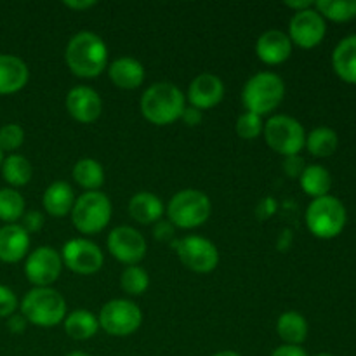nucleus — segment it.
<instances>
[{
	"mask_svg": "<svg viewBox=\"0 0 356 356\" xmlns=\"http://www.w3.org/2000/svg\"><path fill=\"white\" fill-rule=\"evenodd\" d=\"M316 356H334V355H330V353H320V355H316Z\"/></svg>",
	"mask_w": 356,
	"mask_h": 356,
	"instance_id": "48",
	"label": "nucleus"
},
{
	"mask_svg": "<svg viewBox=\"0 0 356 356\" xmlns=\"http://www.w3.org/2000/svg\"><path fill=\"white\" fill-rule=\"evenodd\" d=\"M24 143V131L19 124H6L0 127V149L16 152Z\"/></svg>",
	"mask_w": 356,
	"mask_h": 356,
	"instance_id": "34",
	"label": "nucleus"
},
{
	"mask_svg": "<svg viewBox=\"0 0 356 356\" xmlns=\"http://www.w3.org/2000/svg\"><path fill=\"white\" fill-rule=\"evenodd\" d=\"M263 134L268 146L285 159L299 155L306 145L305 127L301 122L289 115H275L268 118Z\"/></svg>",
	"mask_w": 356,
	"mask_h": 356,
	"instance_id": "8",
	"label": "nucleus"
},
{
	"mask_svg": "<svg viewBox=\"0 0 356 356\" xmlns=\"http://www.w3.org/2000/svg\"><path fill=\"white\" fill-rule=\"evenodd\" d=\"M75 191L66 181H56L49 184L47 190L44 191L42 197V205L45 212L51 214L52 218H65L72 214V209L75 205Z\"/></svg>",
	"mask_w": 356,
	"mask_h": 356,
	"instance_id": "21",
	"label": "nucleus"
},
{
	"mask_svg": "<svg viewBox=\"0 0 356 356\" xmlns=\"http://www.w3.org/2000/svg\"><path fill=\"white\" fill-rule=\"evenodd\" d=\"M256 54L264 65L277 66L287 61L292 54V42L282 30H268L257 38Z\"/></svg>",
	"mask_w": 356,
	"mask_h": 356,
	"instance_id": "17",
	"label": "nucleus"
},
{
	"mask_svg": "<svg viewBox=\"0 0 356 356\" xmlns=\"http://www.w3.org/2000/svg\"><path fill=\"white\" fill-rule=\"evenodd\" d=\"M285 96V82L273 72L256 73L242 89V103L247 111L259 117L270 115L280 106Z\"/></svg>",
	"mask_w": 356,
	"mask_h": 356,
	"instance_id": "3",
	"label": "nucleus"
},
{
	"mask_svg": "<svg viewBox=\"0 0 356 356\" xmlns=\"http://www.w3.org/2000/svg\"><path fill=\"white\" fill-rule=\"evenodd\" d=\"M225 83L214 73H202L188 87L186 99L190 101V106L198 110H211L218 106L225 97Z\"/></svg>",
	"mask_w": 356,
	"mask_h": 356,
	"instance_id": "16",
	"label": "nucleus"
},
{
	"mask_svg": "<svg viewBox=\"0 0 356 356\" xmlns=\"http://www.w3.org/2000/svg\"><path fill=\"white\" fill-rule=\"evenodd\" d=\"M73 181L86 191H99L104 184V169L97 160L82 159L73 165Z\"/></svg>",
	"mask_w": 356,
	"mask_h": 356,
	"instance_id": "27",
	"label": "nucleus"
},
{
	"mask_svg": "<svg viewBox=\"0 0 356 356\" xmlns=\"http://www.w3.org/2000/svg\"><path fill=\"white\" fill-rule=\"evenodd\" d=\"M325 33V19L315 7L296 13L289 23V38H291L292 45L296 44L301 49H313L320 45Z\"/></svg>",
	"mask_w": 356,
	"mask_h": 356,
	"instance_id": "14",
	"label": "nucleus"
},
{
	"mask_svg": "<svg viewBox=\"0 0 356 356\" xmlns=\"http://www.w3.org/2000/svg\"><path fill=\"white\" fill-rule=\"evenodd\" d=\"M285 6L289 7V9L296 10V13H301V10H306V9H313L315 7V2H312V0H287L285 2Z\"/></svg>",
	"mask_w": 356,
	"mask_h": 356,
	"instance_id": "44",
	"label": "nucleus"
},
{
	"mask_svg": "<svg viewBox=\"0 0 356 356\" xmlns=\"http://www.w3.org/2000/svg\"><path fill=\"white\" fill-rule=\"evenodd\" d=\"M174 233H176V228H174V225L170 221H162V219H160V221L155 222V226H153V236H155L159 242H172V240L176 238Z\"/></svg>",
	"mask_w": 356,
	"mask_h": 356,
	"instance_id": "37",
	"label": "nucleus"
},
{
	"mask_svg": "<svg viewBox=\"0 0 356 356\" xmlns=\"http://www.w3.org/2000/svg\"><path fill=\"white\" fill-rule=\"evenodd\" d=\"M108 75H110L111 82L124 90L138 89L143 82H145V66L138 61V59L131 58V56H122L115 61L110 63L108 66Z\"/></svg>",
	"mask_w": 356,
	"mask_h": 356,
	"instance_id": "20",
	"label": "nucleus"
},
{
	"mask_svg": "<svg viewBox=\"0 0 356 356\" xmlns=\"http://www.w3.org/2000/svg\"><path fill=\"white\" fill-rule=\"evenodd\" d=\"M26 325L28 322L24 320L23 315H10L7 318V329L13 334H23L26 330Z\"/></svg>",
	"mask_w": 356,
	"mask_h": 356,
	"instance_id": "41",
	"label": "nucleus"
},
{
	"mask_svg": "<svg viewBox=\"0 0 356 356\" xmlns=\"http://www.w3.org/2000/svg\"><path fill=\"white\" fill-rule=\"evenodd\" d=\"M59 254H61L63 266H66L73 273L83 275V277L97 273L104 263L103 250L87 238L68 240Z\"/></svg>",
	"mask_w": 356,
	"mask_h": 356,
	"instance_id": "11",
	"label": "nucleus"
},
{
	"mask_svg": "<svg viewBox=\"0 0 356 356\" xmlns=\"http://www.w3.org/2000/svg\"><path fill=\"white\" fill-rule=\"evenodd\" d=\"M165 212L174 228L193 229L207 222V219L211 218L212 204L207 193L188 188V190L177 191L170 198Z\"/></svg>",
	"mask_w": 356,
	"mask_h": 356,
	"instance_id": "5",
	"label": "nucleus"
},
{
	"mask_svg": "<svg viewBox=\"0 0 356 356\" xmlns=\"http://www.w3.org/2000/svg\"><path fill=\"white\" fill-rule=\"evenodd\" d=\"M306 148L316 159H327V156L334 155L339 146V138H337L336 131L330 127H316L306 136Z\"/></svg>",
	"mask_w": 356,
	"mask_h": 356,
	"instance_id": "28",
	"label": "nucleus"
},
{
	"mask_svg": "<svg viewBox=\"0 0 356 356\" xmlns=\"http://www.w3.org/2000/svg\"><path fill=\"white\" fill-rule=\"evenodd\" d=\"M108 252L122 264L136 266L146 256V240L132 226H117L110 232L106 240Z\"/></svg>",
	"mask_w": 356,
	"mask_h": 356,
	"instance_id": "13",
	"label": "nucleus"
},
{
	"mask_svg": "<svg viewBox=\"0 0 356 356\" xmlns=\"http://www.w3.org/2000/svg\"><path fill=\"white\" fill-rule=\"evenodd\" d=\"M308 322L298 312H285L277 320V332L285 344L301 346L308 337Z\"/></svg>",
	"mask_w": 356,
	"mask_h": 356,
	"instance_id": "24",
	"label": "nucleus"
},
{
	"mask_svg": "<svg viewBox=\"0 0 356 356\" xmlns=\"http://www.w3.org/2000/svg\"><path fill=\"white\" fill-rule=\"evenodd\" d=\"M306 225L316 238H336L346 225V209L336 197L315 198L306 209Z\"/></svg>",
	"mask_w": 356,
	"mask_h": 356,
	"instance_id": "7",
	"label": "nucleus"
},
{
	"mask_svg": "<svg viewBox=\"0 0 356 356\" xmlns=\"http://www.w3.org/2000/svg\"><path fill=\"white\" fill-rule=\"evenodd\" d=\"M44 214L38 211H28L24 212L23 218H21V226H23L24 232L30 235V233H37L44 228Z\"/></svg>",
	"mask_w": 356,
	"mask_h": 356,
	"instance_id": "36",
	"label": "nucleus"
},
{
	"mask_svg": "<svg viewBox=\"0 0 356 356\" xmlns=\"http://www.w3.org/2000/svg\"><path fill=\"white\" fill-rule=\"evenodd\" d=\"M181 120H183L184 125H188V127H197V125H200L202 120H204V111L193 106H186L184 108L183 115H181Z\"/></svg>",
	"mask_w": 356,
	"mask_h": 356,
	"instance_id": "39",
	"label": "nucleus"
},
{
	"mask_svg": "<svg viewBox=\"0 0 356 356\" xmlns=\"http://www.w3.org/2000/svg\"><path fill=\"white\" fill-rule=\"evenodd\" d=\"M30 235L21 225H3L0 228V261L2 263H19L28 256Z\"/></svg>",
	"mask_w": 356,
	"mask_h": 356,
	"instance_id": "18",
	"label": "nucleus"
},
{
	"mask_svg": "<svg viewBox=\"0 0 356 356\" xmlns=\"http://www.w3.org/2000/svg\"><path fill=\"white\" fill-rule=\"evenodd\" d=\"M305 160L301 159L299 155H294V156H287L284 162V169L285 172L289 174L291 177H299L302 174V170H305Z\"/></svg>",
	"mask_w": 356,
	"mask_h": 356,
	"instance_id": "38",
	"label": "nucleus"
},
{
	"mask_svg": "<svg viewBox=\"0 0 356 356\" xmlns=\"http://www.w3.org/2000/svg\"><path fill=\"white\" fill-rule=\"evenodd\" d=\"M184 108L186 96L172 82H155L141 96L143 117L159 127L179 120Z\"/></svg>",
	"mask_w": 356,
	"mask_h": 356,
	"instance_id": "2",
	"label": "nucleus"
},
{
	"mask_svg": "<svg viewBox=\"0 0 356 356\" xmlns=\"http://www.w3.org/2000/svg\"><path fill=\"white\" fill-rule=\"evenodd\" d=\"M113 214V205L103 191H86L75 200L72 209V222L82 235H96L103 232Z\"/></svg>",
	"mask_w": 356,
	"mask_h": 356,
	"instance_id": "6",
	"label": "nucleus"
},
{
	"mask_svg": "<svg viewBox=\"0 0 356 356\" xmlns=\"http://www.w3.org/2000/svg\"><path fill=\"white\" fill-rule=\"evenodd\" d=\"M165 207L163 202L149 191H139L129 202V214L139 225H155L162 219Z\"/></svg>",
	"mask_w": 356,
	"mask_h": 356,
	"instance_id": "22",
	"label": "nucleus"
},
{
	"mask_svg": "<svg viewBox=\"0 0 356 356\" xmlns=\"http://www.w3.org/2000/svg\"><path fill=\"white\" fill-rule=\"evenodd\" d=\"M19 308L28 323L44 329L59 325L66 318L65 298L51 287L31 289L23 298Z\"/></svg>",
	"mask_w": 356,
	"mask_h": 356,
	"instance_id": "4",
	"label": "nucleus"
},
{
	"mask_svg": "<svg viewBox=\"0 0 356 356\" xmlns=\"http://www.w3.org/2000/svg\"><path fill=\"white\" fill-rule=\"evenodd\" d=\"M264 131V122L263 117L256 113H250V111H245L238 117L236 120V134L242 139H247V141H252V139H257Z\"/></svg>",
	"mask_w": 356,
	"mask_h": 356,
	"instance_id": "33",
	"label": "nucleus"
},
{
	"mask_svg": "<svg viewBox=\"0 0 356 356\" xmlns=\"http://www.w3.org/2000/svg\"><path fill=\"white\" fill-rule=\"evenodd\" d=\"M172 249L188 270L195 273H211L219 264V250L209 238L200 235H190L184 238H174Z\"/></svg>",
	"mask_w": 356,
	"mask_h": 356,
	"instance_id": "9",
	"label": "nucleus"
},
{
	"mask_svg": "<svg viewBox=\"0 0 356 356\" xmlns=\"http://www.w3.org/2000/svg\"><path fill=\"white\" fill-rule=\"evenodd\" d=\"M30 79L28 65L14 54H0V94L19 92Z\"/></svg>",
	"mask_w": 356,
	"mask_h": 356,
	"instance_id": "19",
	"label": "nucleus"
},
{
	"mask_svg": "<svg viewBox=\"0 0 356 356\" xmlns=\"http://www.w3.org/2000/svg\"><path fill=\"white\" fill-rule=\"evenodd\" d=\"M65 7H68V9H73V10H87L90 9V7L96 6V2L94 0H65Z\"/></svg>",
	"mask_w": 356,
	"mask_h": 356,
	"instance_id": "43",
	"label": "nucleus"
},
{
	"mask_svg": "<svg viewBox=\"0 0 356 356\" xmlns=\"http://www.w3.org/2000/svg\"><path fill=\"white\" fill-rule=\"evenodd\" d=\"M315 9L322 14L323 19L346 23L356 17V0H318Z\"/></svg>",
	"mask_w": 356,
	"mask_h": 356,
	"instance_id": "31",
	"label": "nucleus"
},
{
	"mask_svg": "<svg viewBox=\"0 0 356 356\" xmlns=\"http://www.w3.org/2000/svg\"><path fill=\"white\" fill-rule=\"evenodd\" d=\"M334 72L348 83H356V35L343 38L332 52Z\"/></svg>",
	"mask_w": 356,
	"mask_h": 356,
	"instance_id": "23",
	"label": "nucleus"
},
{
	"mask_svg": "<svg viewBox=\"0 0 356 356\" xmlns=\"http://www.w3.org/2000/svg\"><path fill=\"white\" fill-rule=\"evenodd\" d=\"M99 327L113 337L132 336L143 323V312L129 299H113L101 308Z\"/></svg>",
	"mask_w": 356,
	"mask_h": 356,
	"instance_id": "10",
	"label": "nucleus"
},
{
	"mask_svg": "<svg viewBox=\"0 0 356 356\" xmlns=\"http://www.w3.org/2000/svg\"><path fill=\"white\" fill-rule=\"evenodd\" d=\"M24 198L14 188H2L0 190V221L7 225H16L24 214Z\"/></svg>",
	"mask_w": 356,
	"mask_h": 356,
	"instance_id": "30",
	"label": "nucleus"
},
{
	"mask_svg": "<svg viewBox=\"0 0 356 356\" xmlns=\"http://www.w3.org/2000/svg\"><path fill=\"white\" fill-rule=\"evenodd\" d=\"M66 356H90V355L83 353V351H72V353H70V355H66Z\"/></svg>",
	"mask_w": 356,
	"mask_h": 356,
	"instance_id": "46",
	"label": "nucleus"
},
{
	"mask_svg": "<svg viewBox=\"0 0 356 356\" xmlns=\"http://www.w3.org/2000/svg\"><path fill=\"white\" fill-rule=\"evenodd\" d=\"M17 309V298L13 289L0 285V318H9Z\"/></svg>",
	"mask_w": 356,
	"mask_h": 356,
	"instance_id": "35",
	"label": "nucleus"
},
{
	"mask_svg": "<svg viewBox=\"0 0 356 356\" xmlns=\"http://www.w3.org/2000/svg\"><path fill=\"white\" fill-rule=\"evenodd\" d=\"M120 287L129 296H141L148 291L149 277L145 268L141 266H127L120 275Z\"/></svg>",
	"mask_w": 356,
	"mask_h": 356,
	"instance_id": "32",
	"label": "nucleus"
},
{
	"mask_svg": "<svg viewBox=\"0 0 356 356\" xmlns=\"http://www.w3.org/2000/svg\"><path fill=\"white\" fill-rule=\"evenodd\" d=\"M0 169H2V177L6 179V183L10 184V188L24 186L30 183L31 176H33L30 160L21 155L6 156Z\"/></svg>",
	"mask_w": 356,
	"mask_h": 356,
	"instance_id": "29",
	"label": "nucleus"
},
{
	"mask_svg": "<svg viewBox=\"0 0 356 356\" xmlns=\"http://www.w3.org/2000/svg\"><path fill=\"white\" fill-rule=\"evenodd\" d=\"M65 61L73 75L80 79H96L108 66V47L99 35L79 31L66 45Z\"/></svg>",
	"mask_w": 356,
	"mask_h": 356,
	"instance_id": "1",
	"label": "nucleus"
},
{
	"mask_svg": "<svg viewBox=\"0 0 356 356\" xmlns=\"http://www.w3.org/2000/svg\"><path fill=\"white\" fill-rule=\"evenodd\" d=\"M214 356H242V355H238L236 351L226 350V351H219V353H216Z\"/></svg>",
	"mask_w": 356,
	"mask_h": 356,
	"instance_id": "45",
	"label": "nucleus"
},
{
	"mask_svg": "<svg viewBox=\"0 0 356 356\" xmlns=\"http://www.w3.org/2000/svg\"><path fill=\"white\" fill-rule=\"evenodd\" d=\"M63 325H65V332L75 341L90 339L99 330L97 316L94 313L87 312V309H75L70 315H66Z\"/></svg>",
	"mask_w": 356,
	"mask_h": 356,
	"instance_id": "25",
	"label": "nucleus"
},
{
	"mask_svg": "<svg viewBox=\"0 0 356 356\" xmlns=\"http://www.w3.org/2000/svg\"><path fill=\"white\" fill-rule=\"evenodd\" d=\"M275 212H277V202H275L271 197L264 198V200L259 204V207H257V216H259L261 219L271 218Z\"/></svg>",
	"mask_w": 356,
	"mask_h": 356,
	"instance_id": "42",
	"label": "nucleus"
},
{
	"mask_svg": "<svg viewBox=\"0 0 356 356\" xmlns=\"http://www.w3.org/2000/svg\"><path fill=\"white\" fill-rule=\"evenodd\" d=\"M66 110L73 120L80 124H92L101 117L103 101L92 87L76 86L66 94Z\"/></svg>",
	"mask_w": 356,
	"mask_h": 356,
	"instance_id": "15",
	"label": "nucleus"
},
{
	"mask_svg": "<svg viewBox=\"0 0 356 356\" xmlns=\"http://www.w3.org/2000/svg\"><path fill=\"white\" fill-rule=\"evenodd\" d=\"M63 271L61 254L49 245L37 247L24 261V275L35 287H51Z\"/></svg>",
	"mask_w": 356,
	"mask_h": 356,
	"instance_id": "12",
	"label": "nucleus"
},
{
	"mask_svg": "<svg viewBox=\"0 0 356 356\" xmlns=\"http://www.w3.org/2000/svg\"><path fill=\"white\" fill-rule=\"evenodd\" d=\"M270 356H308L301 346H291V344H282V346L275 348Z\"/></svg>",
	"mask_w": 356,
	"mask_h": 356,
	"instance_id": "40",
	"label": "nucleus"
},
{
	"mask_svg": "<svg viewBox=\"0 0 356 356\" xmlns=\"http://www.w3.org/2000/svg\"><path fill=\"white\" fill-rule=\"evenodd\" d=\"M299 184H301L302 191L315 200V198L329 195L330 188H332V177L325 167L313 163V165L305 167L302 174L299 176Z\"/></svg>",
	"mask_w": 356,
	"mask_h": 356,
	"instance_id": "26",
	"label": "nucleus"
},
{
	"mask_svg": "<svg viewBox=\"0 0 356 356\" xmlns=\"http://www.w3.org/2000/svg\"><path fill=\"white\" fill-rule=\"evenodd\" d=\"M2 162H3V152L0 149V167H2Z\"/></svg>",
	"mask_w": 356,
	"mask_h": 356,
	"instance_id": "47",
	"label": "nucleus"
}]
</instances>
